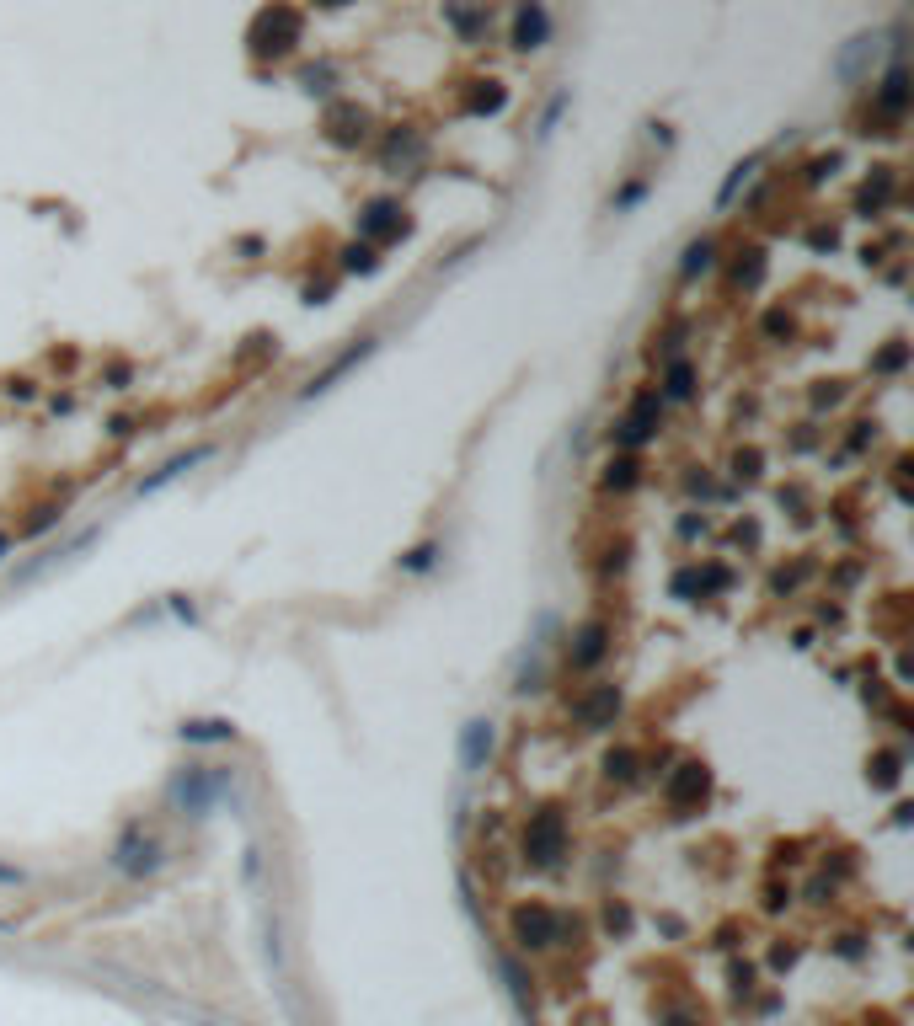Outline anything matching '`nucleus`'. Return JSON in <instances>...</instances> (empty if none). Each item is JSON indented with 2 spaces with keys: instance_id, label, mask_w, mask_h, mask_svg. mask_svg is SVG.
Returning <instances> with one entry per match:
<instances>
[{
  "instance_id": "f257e3e1",
  "label": "nucleus",
  "mask_w": 914,
  "mask_h": 1026,
  "mask_svg": "<svg viewBox=\"0 0 914 1026\" xmlns=\"http://www.w3.org/2000/svg\"><path fill=\"white\" fill-rule=\"evenodd\" d=\"M252 38H257L262 54H284L289 43L300 38V17H294L289 6H273V11H262V17H257V33H252Z\"/></svg>"
},
{
  "instance_id": "f03ea898",
  "label": "nucleus",
  "mask_w": 914,
  "mask_h": 1026,
  "mask_svg": "<svg viewBox=\"0 0 914 1026\" xmlns=\"http://www.w3.org/2000/svg\"><path fill=\"white\" fill-rule=\"evenodd\" d=\"M556 930H562V920H556V909L546 904H530V909H519V941L524 946H546Z\"/></svg>"
},
{
  "instance_id": "7ed1b4c3",
  "label": "nucleus",
  "mask_w": 914,
  "mask_h": 1026,
  "mask_svg": "<svg viewBox=\"0 0 914 1026\" xmlns=\"http://www.w3.org/2000/svg\"><path fill=\"white\" fill-rule=\"evenodd\" d=\"M220 786H225L220 775H204V770H193V775H182V781L172 786V797H177L182 807H188V813H204V807H209V797H214V791H220Z\"/></svg>"
},
{
  "instance_id": "20e7f679",
  "label": "nucleus",
  "mask_w": 914,
  "mask_h": 1026,
  "mask_svg": "<svg viewBox=\"0 0 914 1026\" xmlns=\"http://www.w3.org/2000/svg\"><path fill=\"white\" fill-rule=\"evenodd\" d=\"M524 850L535 855V861H556V850H562V818L546 813L530 823V834H524Z\"/></svg>"
},
{
  "instance_id": "39448f33",
  "label": "nucleus",
  "mask_w": 914,
  "mask_h": 1026,
  "mask_svg": "<svg viewBox=\"0 0 914 1026\" xmlns=\"http://www.w3.org/2000/svg\"><path fill=\"white\" fill-rule=\"evenodd\" d=\"M487 759H492V722H471L460 733V765L476 775V770H487Z\"/></svg>"
},
{
  "instance_id": "423d86ee",
  "label": "nucleus",
  "mask_w": 914,
  "mask_h": 1026,
  "mask_svg": "<svg viewBox=\"0 0 914 1026\" xmlns=\"http://www.w3.org/2000/svg\"><path fill=\"white\" fill-rule=\"evenodd\" d=\"M118 872H156V845L139 834L118 839Z\"/></svg>"
},
{
  "instance_id": "0eeeda50",
  "label": "nucleus",
  "mask_w": 914,
  "mask_h": 1026,
  "mask_svg": "<svg viewBox=\"0 0 914 1026\" xmlns=\"http://www.w3.org/2000/svg\"><path fill=\"white\" fill-rule=\"evenodd\" d=\"M546 27H551L546 11L530 0V6L519 11V22H514V43H519V49H540V43H546Z\"/></svg>"
},
{
  "instance_id": "6e6552de",
  "label": "nucleus",
  "mask_w": 914,
  "mask_h": 1026,
  "mask_svg": "<svg viewBox=\"0 0 914 1026\" xmlns=\"http://www.w3.org/2000/svg\"><path fill=\"white\" fill-rule=\"evenodd\" d=\"M198 460H209V449H193V455H177L172 465H161L156 476H145V481H139V492H156V487H166V481H172V476H182V471H193Z\"/></svg>"
},
{
  "instance_id": "1a4fd4ad",
  "label": "nucleus",
  "mask_w": 914,
  "mask_h": 1026,
  "mask_svg": "<svg viewBox=\"0 0 914 1026\" xmlns=\"http://www.w3.org/2000/svg\"><path fill=\"white\" fill-rule=\"evenodd\" d=\"M364 353H369V342H359V348H353V353H343V359H337V364L327 369V375H316L311 385H305V396H321V391H327V385H332L337 375H348V369H353V364H359V359H364Z\"/></svg>"
},
{
  "instance_id": "9d476101",
  "label": "nucleus",
  "mask_w": 914,
  "mask_h": 1026,
  "mask_svg": "<svg viewBox=\"0 0 914 1026\" xmlns=\"http://www.w3.org/2000/svg\"><path fill=\"white\" fill-rule=\"evenodd\" d=\"M599 658H604V626H583V636H578V652H572V663L588 668V663H599Z\"/></svg>"
},
{
  "instance_id": "9b49d317",
  "label": "nucleus",
  "mask_w": 914,
  "mask_h": 1026,
  "mask_svg": "<svg viewBox=\"0 0 914 1026\" xmlns=\"http://www.w3.org/2000/svg\"><path fill=\"white\" fill-rule=\"evenodd\" d=\"M909 81H904V70H888V86H882V107H888V113H904V102H909V91H904Z\"/></svg>"
},
{
  "instance_id": "f8f14e48",
  "label": "nucleus",
  "mask_w": 914,
  "mask_h": 1026,
  "mask_svg": "<svg viewBox=\"0 0 914 1026\" xmlns=\"http://www.w3.org/2000/svg\"><path fill=\"white\" fill-rule=\"evenodd\" d=\"M182 738H193V743H214V738H230V722H188V727H182Z\"/></svg>"
},
{
  "instance_id": "ddd939ff",
  "label": "nucleus",
  "mask_w": 914,
  "mask_h": 1026,
  "mask_svg": "<svg viewBox=\"0 0 914 1026\" xmlns=\"http://www.w3.org/2000/svg\"><path fill=\"white\" fill-rule=\"evenodd\" d=\"M749 171H754V161H743V166H733V177H727V188H722V198H717V204H733V193L743 188V177H749Z\"/></svg>"
},
{
  "instance_id": "4468645a",
  "label": "nucleus",
  "mask_w": 914,
  "mask_h": 1026,
  "mask_svg": "<svg viewBox=\"0 0 914 1026\" xmlns=\"http://www.w3.org/2000/svg\"><path fill=\"white\" fill-rule=\"evenodd\" d=\"M391 214H396L391 204H375V209H369V220H364V225H369V230H396V220H391Z\"/></svg>"
},
{
  "instance_id": "2eb2a0df",
  "label": "nucleus",
  "mask_w": 914,
  "mask_h": 1026,
  "mask_svg": "<svg viewBox=\"0 0 914 1026\" xmlns=\"http://www.w3.org/2000/svg\"><path fill=\"white\" fill-rule=\"evenodd\" d=\"M711 262V241H695L690 252H685V273H695V268H706Z\"/></svg>"
},
{
  "instance_id": "dca6fc26",
  "label": "nucleus",
  "mask_w": 914,
  "mask_h": 1026,
  "mask_svg": "<svg viewBox=\"0 0 914 1026\" xmlns=\"http://www.w3.org/2000/svg\"><path fill=\"white\" fill-rule=\"evenodd\" d=\"M471 107H476V113H498V107H503V91H498V86H492V91H476Z\"/></svg>"
},
{
  "instance_id": "f3484780",
  "label": "nucleus",
  "mask_w": 914,
  "mask_h": 1026,
  "mask_svg": "<svg viewBox=\"0 0 914 1026\" xmlns=\"http://www.w3.org/2000/svg\"><path fill=\"white\" fill-rule=\"evenodd\" d=\"M348 268H364V273H369V268H375V252H369V246H353V252H348Z\"/></svg>"
},
{
  "instance_id": "a211bd4d",
  "label": "nucleus",
  "mask_w": 914,
  "mask_h": 1026,
  "mask_svg": "<svg viewBox=\"0 0 914 1026\" xmlns=\"http://www.w3.org/2000/svg\"><path fill=\"white\" fill-rule=\"evenodd\" d=\"M0 882H22V872L17 866H0Z\"/></svg>"
},
{
  "instance_id": "6ab92c4d",
  "label": "nucleus",
  "mask_w": 914,
  "mask_h": 1026,
  "mask_svg": "<svg viewBox=\"0 0 914 1026\" xmlns=\"http://www.w3.org/2000/svg\"><path fill=\"white\" fill-rule=\"evenodd\" d=\"M321 6H343V0H321Z\"/></svg>"
}]
</instances>
